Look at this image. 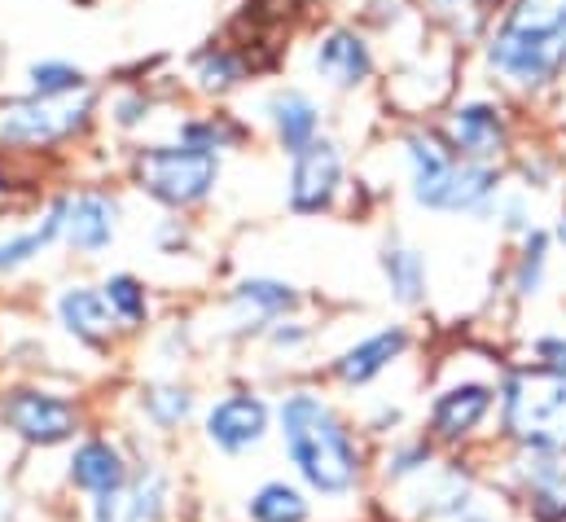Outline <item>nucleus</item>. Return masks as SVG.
Wrapping results in <instances>:
<instances>
[{"label":"nucleus","instance_id":"nucleus-34","mask_svg":"<svg viewBox=\"0 0 566 522\" xmlns=\"http://www.w3.org/2000/svg\"><path fill=\"white\" fill-rule=\"evenodd\" d=\"M536 352H541V361H545L549 374L566 378V338H545V343H536Z\"/></svg>","mask_w":566,"mask_h":522},{"label":"nucleus","instance_id":"nucleus-9","mask_svg":"<svg viewBox=\"0 0 566 522\" xmlns=\"http://www.w3.org/2000/svg\"><path fill=\"white\" fill-rule=\"evenodd\" d=\"M448 145L457 158L470 163H492L505 145H510V128L505 115L492 102H465L448 115Z\"/></svg>","mask_w":566,"mask_h":522},{"label":"nucleus","instance_id":"nucleus-14","mask_svg":"<svg viewBox=\"0 0 566 522\" xmlns=\"http://www.w3.org/2000/svg\"><path fill=\"white\" fill-rule=\"evenodd\" d=\"M62 233L75 251H102L115 238V202L84 194V198H66V220Z\"/></svg>","mask_w":566,"mask_h":522},{"label":"nucleus","instance_id":"nucleus-13","mask_svg":"<svg viewBox=\"0 0 566 522\" xmlns=\"http://www.w3.org/2000/svg\"><path fill=\"white\" fill-rule=\"evenodd\" d=\"M492 408V392L479 387V383H465V387H452L434 399L430 408V421H434V435L439 439H465Z\"/></svg>","mask_w":566,"mask_h":522},{"label":"nucleus","instance_id":"nucleus-11","mask_svg":"<svg viewBox=\"0 0 566 522\" xmlns=\"http://www.w3.org/2000/svg\"><path fill=\"white\" fill-rule=\"evenodd\" d=\"M312 62H316L321 80H329L334 88H356V84H365L369 71H374V53H369V44H365L356 31H347V27L321 35Z\"/></svg>","mask_w":566,"mask_h":522},{"label":"nucleus","instance_id":"nucleus-28","mask_svg":"<svg viewBox=\"0 0 566 522\" xmlns=\"http://www.w3.org/2000/svg\"><path fill=\"white\" fill-rule=\"evenodd\" d=\"M189 392H180V387H154V392H145V408H149V417L158 421V426H176V421H185V413H189Z\"/></svg>","mask_w":566,"mask_h":522},{"label":"nucleus","instance_id":"nucleus-25","mask_svg":"<svg viewBox=\"0 0 566 522\" xmlns=\"http://www.w3.org/2000/svg\"><path fill=\"white\" fill-rule=\"evenodd\" d=\"M545 260H549V233H545V229H527V242H523V260H518V272H514V290H518L523 299L541 290Z\"/></svg>","mask_w":566,"mask_h":522},{"label":"nucleus","instance_id":"nucleus-32","mask_svg":"<svg viewBox=\"0 0 566 522\" xmlns=\"http://www.w3.org/2000/svg\"><path fill=\"white\" fill-rule=\"evenodd\" d=\"M426 466H430V448H426V443H413V448H400V452L391 457L387 474H391V479H405V474H418Z\"/></svg>","mask_w":566,"mask_h":522},{"label":"nucleus","instance_id":"nucleus-6","mask_svg":"<svg viewBox=\"0 0 566 522\" xmlns=\"http://www.w3.org/2000/svg\"><path fill=\"white\" fill-rule=\"evenodd\" d=\"M88 124V106H62V102H13L0 111V140L9 145H49L57 136H71Z\"/></svg>","mask_w":566,"mask_h":522},{"label":"nucleus","instance_id":"nucleus-19","mask_svg":"<svg viewBox=\"0 0 566 522\" xmlns=\"http://www.w3.org/2000/svg\"><path fill=\"white\" fill-rule=\"evenodd\" d=\"M71 479H75L80 488L97 492V497H102V492H115V488H124V457H119L111 443L93 439V443H84V448L75 452Z\"/></svg>","mask_w":566,"mask_h":522},{"label":"nucleus","instance_id":"nucleus-3","mask_svg":"<svg viewBox=\"0 0 566 522\" xmlns=\"http://www.w3.org/2000/svg\"><path fill=\"white\" fill-rule=\"evenodd\" d=\"M505 430L527 448H566V378L527 369L505 383Z\"/></svg>","mask_w":566,"mask_h":522},{"label":"nucleus","instance_id":"nucleus-20","mask_svg":"<svg viewBox=\"0 0 566 522\" xmlns=\"http://www.w3.org/2000/svg\"><path fill=\"white\" fill-rule=\"evenodd\" d=\"M382 276L400 303H422L426 299V263L418 251H405V247L382 251Z\"/></svg>","mask_w":566,"mask_h":522},{"label":"nucleus","instance_id":"nucleus-31","mask_svg":"<svg viewBox=\"0 0 566 522\" xmlns=\"http://www.w3.org/2000/svg\"><path fill=\"white\" fill-rule=\"evenodd\" d=\"M158 501H163V483H158V479L142 483V488H137V497H133L128 522H154L158 519Z\"/></svg>","mask_w":566,"mask_h":522},{"label":"nucleus","instance_id":"nucleus-15","mask_svg":"<svg viewBox=\"0 0 566 522\" xmlns=\"http://www.w3.org/2000/svg\"><path fill=\"white\" fill-rule=\"evenodd\" d=\"M405 347H409V334H405V330H382V334H374V338L356 343L352 352H343V361H338L334 369H338V378H343V383L360 387V383L378 378V374H382V369H387Z\"/></svg>","mask_w":566,"mask_h":522},{"label":"nucleus","instance_id":"nucleus-37","mask_svg":"<svg viewBox=\"0 0 566 522\" xmlns=\"http://www.w3.org/2000/svg\"><path fill=\"white\" fill-rule=\"evenodd\" d=\"M277 343H303V330H277Z\"/></svg>","mask_w":566,"mask_h":522},{"label":"nucleus","instance_id":"nucleus-7","mask_svg":"<svg viewBox=\"0 0 566 522\" xmlns=\"http://www.w3.org/2000/svg\"><path fill=\"white\" fill-rule=\"evenodd\" d=\"M343 185V154L334 140H312L303 154H294V171H290V207L298 216H316L334 202Z\"/></svg>","mask_w":566,"mask_h":522},{"label":"nucleus","instance_id":"nucleus-17","mask_svg":"<svg viewBox=\"0 0 566 522\" xmlns=\"http://www.w3.org/2000/svg\"><path fill=\"white\" fill-rule=\"evenodd\" d=\"M501 31L527 40H566V0H514Z\"/></svg>","mask_w":566,"mask_h":522},{"label":"nucleus","instance_id":"nucleus-35","mask_svg":"<svg viewBox=\"0 0 566 522\" xmlns=\"http://www.w3.org/2000/svg\"><path fill=\"white\" fill-rule=\"evenodd\" d=\"M501 216H505V229H532V216H527V202L523 198H510L501 207Z\"/></svg>","mask_w":566,"mask_h":522},{"label":"nucleus","instance_id":"nucleus-38","mask_svg":"<svg viewBox=\"0 0 566 522\" xmlns=\"http://www.w3.org/2000/svg\"><path fill=\"white\" fill-rule=\"evenodd\" d=\"M558 238L566 242V216H563V225H558Z\"/></svg>","mask_w":566,"mask_h":522},{"label":"nucleus","instance_id":"nucleus-24","mask_svg":"<svg viewBox=\"0 0 566 522\" xmlns=\"http://www.w3.org/2000/svg\"><path fill=\"white\" fill-rule=\"evenodd\" d=\"M84 88V71L71 66V62H35L31 66V97L40 102H57L66 93Z\"/></svg>","mask_w":566,"mask_h":522},{"label":"nucleus","instance_id":"nucleus-29","mask_svg":"<svg viewBox=\"0 0 566 522\" xmlns=\"http://www.w3.org/2000/svg\"><path fill=\"white\" fill-rule=\"evenodd\" d=\"M434 9H439L461 35H474L479 22H483V0H434Z\"/></svg>","mask_w":566,"mask_h":522},{"label":"nucleus","instance_id":"nucleus-1","mask_svg":"<svg viewBox=\"0 0 566 522\" xmlns=\"http://www.w3.org/2000/svg\"><path fill=\"white\" fill-rule=\"evenodd\" d=\"M282 435L298 474L321 492H347L360 474V452L343 421L316 395H290L282 404Z\"/></svg>","mask_w":566,"mask_h":522},{"label":"nucleus","instance_id":"nucleus-27","mask_svg":"<svg viewBox=\"0 0 566 522\" xmlns=\"http://www.w3.org/2000/svg\"><path fill=\"white\" fill-rule=\"evenodd\" d=\"M106 303H111L128 325L145 321V290L137 276H111V281H106Z\"/></svg>","mask_w":566,"mask_h":522},{"label":"nucleus","instance_id":"nucleus-22","mask_svg":"<svg viewBox=\"0 0 566 522\" xmlns=\"http://www.w3.org/2000/svg\"><path fill=\"white\" fill-rule=\"evenodd\" d=\"M251 519L255 522H303L307 519V501H303L294 488H285V483H269V488L255 492V501H251Z\"/></svg>","mask_w":566,"mask_h":522},{"label":"nucleus","instance_id":"nucleus-2","mask_svg":"<svg viewBox=\"0 0 566 522\" xmlns=\"http://www.w3.org/2000/svg\"><path fill=\"white\" fill-rule=\"evenodd\" d=\"M413 167V198L430 211H488L501 176L488 163L457 158L452 145L434 132H409L405 140Z\"/></svg>","mask_w":566,"mask_h":522},{"label":"nucleus","instance_id":"nucleus-36","mask_svg":"<svg viewBox=\"0 0 566 522\" xmlns=\"http://www.w3.org/2000/svg\"><path fill=\"white\" fill-rule=\"evenodd\" d=\"M145 111H149V102H142V97H128V102H119V124H137Z\"/></svg>","mask_w":566,"mask_h":522},{"label":"nucleus","instance_id":"nucleus-5","mask_svg":"<svg viewBox=\"0 0 566 522\" xmlns=\"http://www.w3.org/2000/svg\"><path fill=\"white\" fill-rule=\"evenodd\" d=\"M488 62L518 88H545L563 75L566 40H527L514 31H496L488 44Z\"/></svg>","mask_w":566,"mask_h":522},{"label":"nucleus","instance_id":"nucleus-10","mask_svg":"<svg viewBox=\"0 0 566 522\" xmlns=\"http://www.w3.org/2000/svg\"><path fill=\"white\" fill-rule=\"evenodd\" d=\"M269 430V408L255 395H229L207 413V435L211 443H220L224 452H242L255 448Z\"/></svg>","mask_w":566,"mask_h":522},{"label":"nucleus","instance_id":"nucleus-33","mask_svg":"<svg viewBox=\"0 0 566 522\" xmlns=\"http://www.w3.org/2000/svg\"><path fill=\"white\" fill-rule=\"evenodd\" d=\"M128 510H133V501L124 497V488H115V492H102V497H97L93 519L97 522H128Z\"/></svg>","mask_w":566,"mask_h":522},{"label":"nucleus","instance_id":"nucleus-4","mask_svg":"<svg viewBox=\"0 0 566 522\" xmlns=\"http://www.w3.org/2000/svg\"><path fill=\"white\" fill-rule=\"evenodd\" d=\"M220 176V158L198 145H149L137 154V180L149 198L167 207H193L211 194Z\"/></svg>","mask_w":566,"mask_h":522},{"label":"nucleus","instance_id":"nucleus-18","mask_svg":"<svg viewBox=\"0 0 566 522\" xmlns=\"http://www.w3.org/2000/svg\"><path fill=\"white\" fill-rule=\"evenodd\" d=\"M57 312H62L66 330H71L75 338H84V343H102V338H106V330H111L106 294H97V290H88V285L66 290V294H62V303H57Z\"/></svg>","mask_w":566,"mask_h":522},{"label":"nucleus","instance_id":"nucleus-21","mask_svg":"<svg viewBox=\"0 0 566 522\" xmlns=\"http://www.w3.org/2000/svg\"><path fill=\"white\" fill-rule=\"evenodd\" d=\"M62 220H66V198L49 211V220H44L35 233H22V238H13V242H0V272H9V268H18V263H27L31 255H40V251L62 233Z\"/></svg>","mask_w":566,"mask_h":522},{"label":"nucleus","instance_id":"nucleus-12","mask_svg":"<svg viewBox=\"0 0 566 522\" xmlns=\"http://www.w3.org/2000/svg\"><path fill=\"white\" fill-rule=\"evenodd\" d=\"M532 483V514L541 522H566V461L554 448H532L523 461Z\"/></svg>","mask_w":566,"mask_h":522},{"label":"nucleus","instance_id":"nucleus-26","mask_svg":"<svg viewBox=\"0 0 566 522\" xmlns=\"http://www.w3.org/2000/svg\"><path fill=\"white\" fill-rule=\"evenodd\" d=\"M238 80H242V62H238L233 53L211 49V53L198 58V84H202L207 93H224V88H233Z\"/></svg>","mask_w":566,"mask_h":522},{"label":"nucleus","instance_id":"nucleus-30","mask_svg":"<svg viewBox=\"0 0 566 522\" xmlns=\"http://www.w3.org/2000/svg\"><path fill=\"white\" fill-rule=\"evenodd\" d=\"M233 136H238V132L224 128V124H185V128H180V140H185V145H198V149H211V154H216L224 140H233Z\"/></svg>","mask_w":566,"mask_h":522},{"label":"nucleus","instance_id":"nucleus-23","mask_svg":"<svg viewBox=\"0 0 566 522\" xmlns=\"http://www.w3.org/2000/svg\"><path fill=\"white\" fill-rule=\"evenodd\" d=\"M238 303L251 307L255 316H282V312H290V307L298 303V294H294L285 281H264V276H255V281H242V285H238Z\"/></svg>","mask_w":566,"mask_h":522},{"label":"nucleus","instance_id":"nucleus-8","mask_svg":"<svg viewBox=\"0 0 566 522\" xmlns=\"http://www.w3.org/2000/svg\"><path fill=\"white\" fill-rule=\"evenodd\" d=\"M0 417L27 439V443H62L75 435V408L57 395L13 392L0 404Z\"/></svg>","mask_w":566,"mask_h":522},{"label":"nucleus","instance_id":"nucleus-16","mask_svg":"<svg viewBox=\"0 0 566 522\" xmlns=\"http://www.w3.org/2000/svg\"><path fill=\"white\" fill-rule=\"evenodd\" d=\"M269 115H273V128H277V140H282L290 154H303L312 140H316V128H321V119H316V106L303 97V93H277L273 102H269Z\"/></svg>","mask_w":566,"mask_h":522}]
</instances>
